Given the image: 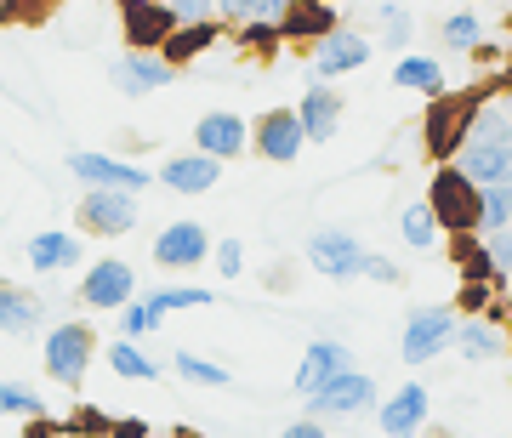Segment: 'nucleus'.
<instances>
[{
	"label": "nucleus",
	"instance_id": "0eeeda50",
	"mask_svg": "<svg viewBox=\"0 0 512 438\" xmlns=\"http://www.w3.org/2000/svg\"><path fill=\"white\" fill-rule=\"evenodd\" d=\"M308 262H313V274L348 285V279L365 274V245H359L353 228H313L308 234Z\"/></svg>",
	"mask_w": 512,
	"mask_h": 438
},
{
	"label": "nucleus",
	"instance_id": "c756f323",
	"mask_svg": "<svg viewBox=\"0 0 512 438\" xmlns=\"http://www.w3.org/2000/svg\"><path fill=\"white\" fill-rule=\"evenodd\" d=\"M285 6H291V0H217V18L222 23H279L285 18Z\"/></svg>",
	"mask_w": 512,
	"mask_h": 438
},
{
	"label": "nucleus",
	"instance_id": "b1692460",
	"mask_svg": "<svg viewBox=\"0 0 512 438\" xmlns=\"http://www.w3.org/2000/svg\"><path fill=\"white\" fill-rule=\"evenodd\" d=\"M330 29H336V6H325V0H291L279 18V35L291 40H325Z\"/></svg>",
	"mask_w": 512,
	"mask_h": 438
},
{
	"label": "nucleus",
	"instance_id": "5701e85b",
	"mask_svg": "<svg viewBox=\"0 0 512 438\" xmlns=\"http://www.w3.org/2000/svg\"><path fill=\"white\" fill-rule=\"evenodd\" d=\"M217 35H222L217 18H205V23H177V29L160 40V57L171 63V69H183V63H194L205 46H217Z\"/></svg>",
	"mask_w": 512,
	"mask_h": 438
},
{
	"label": "nucleus",
	"instance_id": "3c124183",
	"mask_svg": "<svg viewBox=\"0 0 512 438\" xmlns=\"http://www.w3.org/2000/svg\"><path fill=\"white\" fill-rule=\"evenodd\" d=\"M0 86H6V80H0Z\"/></svg>",
	"mask_w": 512,
	"mask_h": 438
},
{
	"label": "nucleus",
	"instance_id": "473e14b6",
	"mask_svg": "<svg viewBox=\"0 0 512 438\" xmlns=\"http://www.w3.org/2000/svg\"><path fill=\"white\" fill-rule=\"evenodd\" d=\"M376 18H382V46H387V52H404L410 35H416V18L404 12L399 0H382V12H376Z\"/></svg>",
	"mask_w": 512,
	"mask_h": 438
},
{
	"label": "nucleus",
	"instance_id": "f3484780",
	"mask_svg": "<svg viewBox=\"0 0 512 438\" xmlns=\"http://www.w3.org/2000/svg\"><path fill=\"white\" fill-rule=\"evenodd\" d=\"M80 262H86V239L74 228H40L29 239V268L35 274H74Z\"/></svg>",
	"mask_w": 512,
	"mask_h": 438
},
{
	"label": "nucleus",
	"instance_id": "6ab92c4d",
	"mask_svg": "<svg viewBox=\"0 0 512 438\" xmlns=\"http://www.w3.org/2000/svg\"><path fill=\"white\" fill-rule=\"evenodd\" d=\"M296 120H302L308 143H330L336 126H342V92H330V80H313L302 92V103H296Z\"/></svg>",
	"mask_w": 512,
	"mask_h": 438
},
{
	"label": "nucleus",
	"instance_id": "ea45409f",
	"mask_svg": "<svg viewBox=\"0 0 512 438\" xmlns=\"http://www.w3.org/2000/svg\"><path fill=\"white\" fill-rule=\"evenodd\" d=\"M359 279H376V285H399L404 268H399V262H387V256H376V251H365V274H359Z\"/></svg>",
	"mask_w": 512,
	"mask_h": 438
},
{
	"label": "nucleus",
	"instance_id": "cd10ccee",
	"mask_svg": "<svg viewBox=\"0 0 512 438\" xmlns=\"http://www.w3.org/2000/svg\"><path fill=\"white\" fill-rule=\"evenodd\" d=\"M171 370L183 376V382H194V387H234V370L228 365H217V359H205V353H171Z\"/></svg>",
	"mask_w": 512,
	"mask_h": 438
},
{
	"label": "nucleus",
	"instance_id": "a878e982",
	"mask_svg": "<svg viewBox=\"0 0 512 438\" xmlns=\"http://www.w3.org/2000/svg\"><path fill=\"white\" fill-rule=\"evenodd\" d=\"M109 370L120 376V382H160V365H154L137 342H126V336L109 342Z\"/></svg>",
	"mask_w": 512,
	"mask_h": 438
},
{
	"label": "nucleus",
	"instance_id": "412c9836",
	"mask_svg": "<svg viewBox=\"0 0 512 438\" xmlns=\"http://www.w3.org/2000/svg\"><path fill=\"white\" fill-rule=\"evenodd\" d=\"M40 319H46V302L12 279H0V336H35Z\"/></svg>",
	"mask_w": 512,
	"mask_h": 438
},
{
	"label": "nucleus",
	"instance_id": "49530a36",
	"mask_svg": "<svg viewBox=\"0 0 512 438\" xmlns=\"http://www.w3.org/2000/svg\"><path fill=\"white\" fill-rule=\"evenodd\" d=\"M495 188H501V200H507V211H512V177L507 183H495Z\"/></svg>",
	"mask_w": 512,
	"mask_h": 438
},
{
	"label": "nucleus",
	"instance_id": "1a4fd4ad",
	"mask_svg": "<svg viewBox=\"0 0 512 438\" xmlns=\"http://www.w3.org/2000/svg\"><path fill=\"white\" fill-rule=\"evenodd\" d=\"M137 296V274H131L120 256H103V262H92L86 268V279H80V302L97 313H120Z\"/></svg>",
	"mask_w": 512,
	"mask_h": 438
},
{
	"label": "nucleus",
	"instance_id": "f257e3e1",
	"mask_svg": "<svg viewBox=\"0 0 512 438\" xmlns=\"http://www.w3.org/2000/svg\"><path fill=\"white\" fill-rule=\"evenodd\" d=\"M461 177L473 188H490V183H507L512 177V114L501 103H484V109L467 114V131H461L456 154H450Z\"/></svg>",
	"mask_w": 512,
	"mask_h": 438
},
{
	"label": "nucleus",
	"instance_id": "a18cd8bd",
	"mask_svg": "<svg viewBox=\"0 0 512 438\" xmlns=\"http://www.w3.org/2000/svg\"><path fill=\"white\" fill-rule=\"evenodd\" d=\"M165 438H200V433H194V427H171Z\"/></svg>",
	"mask_w": 512,
	"mask_h": 438
},
{
	"label": "nucleus",
	"instance_id": "4c0bfd02",
	"mask_svg": "<svg viewBox=\"0 0 512 438\" xmlns=\"http://www.w3.org/2000/svg\"><path fill=\"white\" fill-rule=\"evenodd\" d=\"M165 12L177 23H205V18H217V0H160Z\"/></svg>",
	"mask_w": 512,
	"mask_h": 438
},
{
	"label": "nucleus",
	"instance_id": "37998d69",
	"mask_svg": "<svg viewBox=\"0 0 512 438\" xmlns=\"http://www.w3.org/2000/svg\"><path fill=\"white\" fill-rule=\"evenodd\" d=\"M52 438H103V433H80V427H57Z\"/></svg>",
	"mask_w": 512,
	"mask_h": 438
},
{
	"label": "nucleus",
	"instance_id": "7ed1b4c3",
	"mask_svg": "<svg viewBox=\"0 0 512 438\" xmlns=\"http://www.w3.org/2000/svg\"><path fill=\"white\" fill-rule=\"evenodd\" d=\"M143 217V194H126V188H86L80 205H74V222L97 239H120L137 228Z\"/></svg>",
	"mask_w": 512,
	"mask_h": 438
},
{
	"label": "nucleus",
	"instance_id": "f8f14e48",
	"mask_svg": "<svg viewBox=\"0 0 512 438\" xmlns=\"http://www.w3.org/2000/svg\"><path fill=\"white\" fill-rule=\"evenodd\" d=\"M370 52H376V46H370L359 29H330L325 40H313V80H342V74L365 69Z\"/></svg>",
	"mask_w": 512,
	"mask_h": 438
},
{
	"label": "nucleus",
	"instance_id": "9b49d317",
	"mask_svg": "<svg viewBox=\"0 0 512 438\" xmlns=\"http://www.w3.org/2000/svg\"><path fill=\"white\" fill-rule=\"evenodd\" d=\"M359 359H353V347L348 342H330V336H319V342H308L302 347V365H296V376H291V387L302 393V399H313L325 382H336L342 370H353Z\"/></svg>",
	"mask_w": 512,
	"mask_h": 438
},
{
	"label": "nucleus",
	"instance_id": "20e7f679",
	"mask_svg": "<svg viewBox=\"0 0 512 438\" xmlns=\"http://www.w3.org/2000/svg\"><path fill=\"white\" fill-rule=\"evenodd\" d=\"M456 325H461V313L444 308V302H427V308H416L410 319H404V336H399L404 365H433L444 347L456 342Z\"/></svg>",
	"mask_w": 512,
	"mask_h": 438
},
{
	"label": "nucleus",
	"instance_id": "09e8293b",
	"mask_svg": "<svg viewBox=\"0 0 512 438\" xmlns=\"http://www.w3.org/2000/svg\"><path fill=\"white\" fill-rule=\"evenodd\" d=\"M325 6H336V0H325Z\"/></svg>",
	"mask_w": 512,
	"mask_h": 438
},
{
	"label": "nucleus",
	"instance_id": "f704fd0d",
	"mask_svg": "<svg viewBox=\"0 0 512 438\" xmlns=\"http://www.w3.org/2000/svg\"><path fill=\"white\" fill-rule=\"evenodd\" d=\"M211 262H217V279H239L245 274V245L239 239H217L211 245Z\"/></svg>",
	"mask_w": 512,
	"mask_h": 438
},
{
	"label": "nucleus",
	"instance_id": "c9c22d12",
	"mask_svg": "<svg viewBox=\"0 0 512 438\" xmlns=\"http://www.w3.org/2000/svg\"><path fill=\"white\" fill-rule=\"evenodd\" d=\"M495 285L490 279H467V285H461V302H456V313L461 319H473V313H490V302H495Z\"/></svg>",
	"mask_w": 512,
	"mask_h": 438
},
{
	"label": "nucleus",
	"instance_id": "a211bd4d",
	"mask_svg": "<svg viewBox=\"0 0 512 438\" xmlns=\"http://www.w3.org/2000/svg\"><path fill=\"white\" fill-rule=\"evenodd\" d=\"M427 410H433L427 387H421V382H404V387H393V399H382L376 421H382L387 438H416L421 427H427Z\"/></svg>",
	"mask_w": 512,
	"mask_h": 438
},
{
	"label": "nucleus",
	"instance_id": "a19ab883",
	"mask_svg": "<svg viewBox=\"0 0 512 438\" xmlns=\"http://www.w3.org/2000/svg\"><path fill=\"white\" fill-rule=\"evenodd\" d=\"M109 438H148V421L143 416H120V421H109Z\"/></svg>",
	"mask_w": 512,
	"mask_h": 438
},
{
	"label": "nucleus",
	"instance_id": "423d86ee",
	"mask_svg": "<svg viewBox=\"0 0 512 438\" xmlns=\"http://www.w3.org/2000/svg\"><path fill=\"white\" fill-rule=\"evenodd\" d=\"M69 177L80 188H126V194L154 188V171L120 160V154H103V148H74L69 154Z\"/></svg>",
	"mask_w": 512,
	"mask_h": 438
},
{
	"label": "nucleus",
	"instance_id": "e433bc0d",
	"mask_svg": "<svg viewBox=\"0 0 512 438\" xmlns=\"http://www.w3.org/2000/svg\"><path fill=\"white\" fill-rule=\"evenodd\" d=\"M484 251H490L495 279H507V274H512V222L501 228V234H490V239H484Z\"/></svg>",
	"mask_w": 512,
	"mask_h": 438
},
{
	"label": "nucleus",
	"instance_id": "58836bf2",
	"mask_svg": "<svg viewBox=\"0 0 512 438\" xmlns=\"http://www.w3.org/2000/svg\"><path fill=\"white\" fill-rule=\"evenodd\" d=\"M239 40H245L251 52H274V40H279V23H239Z\"/></svg>",
	"mask_w": 512,
	"mask_h": 438
},
{
	"label": "nucleus",
	"instance_id": "dca6fc26",
	"mask_svg": "<svg viewBox=\"0 0 512 438\" xmlns=\"http://www.w3.org/2000/svg\"><path fill=\"white\" fill-rule=\"evenodd\" d=\"M154 183H165L171 194H188V200H194V194H211V188L222 183V160H211L200 148H194V154H165Z\"/></svg>",
	"mask_w": 512,
	"mask_h": 438
},
{
	"label": "nucleus",
	"instance_id": "7c9ffc66",
	"mask_svg": "<svg viewBox=\"0 0 512 438\" xmlns=\"http://www.w3.org/2000/svg\"><path fill=\"white\" fill-rule=\"evenodd\" d=\"M439 40L450 52H478V46H484V23H478V12H450V18L439 23Z\"/></svg>",
	"mask_w": 512,
	"mask_h": 438
},
{
	"label": "nucleus",
	"instance_id": "c03bdc74",
	"mask_svg": "<svg viewBox=\"0 0 512 438\" xmlns=\"http://www.w3.org/2000/svg\"><path fill=\"white\" fill-rule=\"evenodd\" d=\"M501 308H507V313H512V274H507V279H501Z\"/></svg>",
	"mask_w": 512,
	"mask_h": 438
},
{
	"label": "nucleus",
	"instance_id": "f03ea898",
	"mask_svg": "<svg viewBox=\"0 0 512 438\" xmlns=\"http://www.w3.org/2000/svg\"><path fill=\"white\" fill-rule=\"evenodd\" d=\"M92 353H97V336L86 319H63V325L46 330V376L63 387H80L86 382V370H92Z\"/></svg>",
	"mask_w": 512,
	"mask_h": 438
},
{
	"label": "nucleus",
	"instance_id": "4be33fe9",
	"mask_svg": "<svg viewBox=\"0 0 512 438\" xmlns=\"http://www.w3.org/2000/svg\"><path fill=\"white\" fill-rule=\"evenodd\" d=\"M467 114H473V103H450V97H433V109H427V148L433 154H456L461 131H467Z\"/></svg>",
	"mask_w": 512,
	"mask_h": 438
},
{
	"label": "nucleus",
	"instance_id": "79ce46f5",
	"mask_svg": "<svg viewBox=\"0 0 512 438\" xmlns=\"http://www.w3.org/2000/svg\"><path fill=\"white\" fill-rule=\"evenodd\" d=\"M279 438H330V433H325V421L302 416V421H291V427H285V433H279Z\"/></svg>",
	"mask_w": 512,
	"mask_h": 438
},
{
	"label": "nucleus",
	"instance_id": "393cba45",
	"mask_svg": "<svg viewBox=\"0 0 512 438\" xmlns=\"http://www.w3.org/2000/svg\"><path fill=\"white\" fill-rule=\"evenodd\" d=\"M393 86L416 92V97H444V63L439 57H421V52H404L393 63Z\"/></svg>",
	"mask_w": 512,
	"mask_h": 438
},
{
	"label": "nucleus",
	"instance_id": "aec40b11",
	"mask_svg": "<svg viewBox=\"0 0 512 438\" xmlns=\"http://www.w3.org/2000/svg\"><path fill=\"white\" fill-rule=\"evenodd\" d=\"M467 359V365H495L501 353H507V330L495 325L490 313H473V319H461L456 325V342H450Z\"/></svg>",
	"mask_w": 512,
	"mask_h": 438
},
{
	"label": "nucleus",
	"instance_id": "9d476101",
	"mask_svg": "<svg viewBox=\"0 0 512 438\" xmlns=\"http://www.w3.org/2000/svg\"><path fill=\"white\" fill-rule=\"evenodd\" d=\"M154 262L171 268V274H188V268L211 262V234H205V222H165L160 234H154Z\"/></svg>",
	"mask_w": 512,
	"mask_h": 438
},
{
	"label": "nucleus",
	"instance_id": "2f4dec72",
	"mask_svg": "<svg viewBox=\"0 0 512 438\" xmlns=\"http://www.w3.org/2000/svg\"><path fill=\"white\" fill-rule=\"evenodd\" d=\"M0 416H18V421H40L46 416V399H40L29 382H0Z\"/></svg>",
	"mask_w": 512,
	"mask_h": 438
},
{
	"label": "nucleus",
	"instance_id": "8fccbe9b",
	"mask_svg": "<svg viewBox=\"0 0 512 438\" xmlns=\"http://www.w3.org/2000/svg\"><path fill=\"white\" fill-rule=\"evenodd\" d=\"M507 347H512V336H507Z\"/></svg>",
	"mask_w": 512,
	"mask_h": 438
},
{
	"label": "nucleus",
	"instance_id": "bb28decb",
	"mask_svg": "<svg viewBox=\"0 0 512 438\" xmlns=\"http://www.w3.org/2000/svg\"><path fill=\"white\" fill-rule=\"evenodd\" d=\"M399 239L410 245V251H433V245L444 239L439 217H433V205H427V200L404 205V217H399Z\"/></svg>",
	"mask_w": 512,
	"mask_h": 438
},
{
	"label": "nucleus",
	"instance_id": "4468645a",
	"mask_svg": "<svg viewBox=\"0 0 512 438\" xmlns=\"http://www.w3.org/2000/svg\"><path fill=\"white\" fill-rule=\"evenodd\" d=\"M302 120H296V109H268L262 120L251 126V148L262 154L268 165H291L296 154H302Z\"/></svg>",
	"mask_w": 512,
	"mask_h": 438
},
{
	"label": "nucleus",
	"instance_id": "de8ad7c7",
	"mask_svg": "<svg viewBox=\"0 0 512 438\" xmlns=\"http://www.w3.org/2000/svg\"><path fill=\"white\" fill-rule=\"evenodd\" d=\"M416 438H444V433H427V427H421V433H416Z\"/></svg>",
	"mask_w": 512,
	"mask_h": 438
},
{
	"label": "nucleus",
	"instance_id": "72a5a7b5",
	"mask_svg": "<svg viewBox=\"0 0 512 438\" xmlns=\"http://www.w3.org/2000/svg\"><path fill=\"white\" fill-rule=\"evenodd\" d=\"M154 330H160V313L148 308V296H131L126 308H120V336H126V342H143Z\"/></svg>",
	"mask_w": 512,
	"mask_h": 438
},
{
	"label": "nucleus",
	"instance_id": "39448f33",
	"mask_svg": "<svg viewBox=\"0 0 512 438\" xmlns=\"http://www.w3.org/2000/svg\"><path fill=\"white\" fill-rule=\"evenodd\" d=\"M302 404H308L313 421H353V416H365V410H376V376H365V370L353 365Z\"/></svg>",
	"mask_w": 512,
	"mask_h": 438
},
{
	"label": "nucleus",
	"instance_id": "2eb2a0df",
	"mask_svg": "<svg viewBox=\"0 0 512 438\" xmlns=\"http://www.w3.org/2000/svg\"><path fill=\"white\" fill-rule=\"evenodd\" d=\"M171 74H177V69H171L160 52H143V46H137V52H120V57L109 63V80H114L126 97L165 92V86H171Z\"/></svg>",
	"mask_w": 512,
	"mask_h": 438
},
{
	"label": "nucleus",
	"instance_id": "6e6552de",
	"mask_svg": "<svg viewBox=\"0 0 512 438\" xmlns=\"http://www.w3.org/2000/svg\"><path fill=\"white\" fill-rule=\"evenodd\" d=\"M427 205H433L439 228L473 234V222H478V188L467 183V177H461L456 165H444L439 177H433V194H427Z\"/></svg>",
	"mask_w": 512,
	"mask_h": 438
},
{
	"label": "nucleus",
	"instance_id": "c85d7f7f",
	"mask_svg": "<svg viewBox=\"0 0 512 438\" xmlns=\"http://www.w3.org/2000/svg\"><path fill=\"white\" fill-rule=\"evenodd\" d=\"M217 296L205 291V285H160V291H148V308L160 313H188V308H211Z\"/></svg>",
	"mask_w": 512,
	"mask_h": 438
},
{
	"label": "nucleus",
	"instance_id": "ddd939ff",
	"mask_svg": "<svg viewBox=\"0 0 512 438\" xmlns=\"http://www.w3.org/2000/svg\"><path fill=\"white\" fill-rule=\"evenodd\" d=\"M194 148L228 165V160H239V154L251 148V126H245L234 109H211V114L194 120Z\"/></svg>",
	"mask_w": 512,
	"mask_h": 438
}]
</instances>
